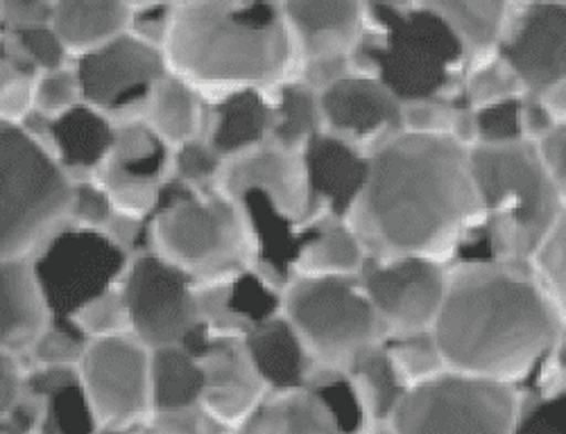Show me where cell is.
<instances>
[{"mask_svg": "<svg viewBox=\"0 0 566 434\" xmlns=\"http://www.w3.org/2000/svg\"><path fill=\"white\" fill-rule=\"evenodd\" d=\"M347 224L367 261L429 258L449 267L483 224L469 150L447 134L386 140L369 155Z\"/></svg>", "mask_w": 566, "mask_h": 434, "instance_id": "6da1fadb", "label": "cell"}, {"mask_svg": "<svg viewBox=\"0 0 566 434\" xmlns=\"http://www.w3.org/2000/svg\"><path fill=\"white\" fill-rule=\"evenodd\" d=\"M431 335L447 371L526 390L564 340V310L546 297L528 265L453 263Z\"/></svg>", "mask_w": 566, "mask_h": 434, "instance_id": "7a4b0ae2", "label": "cell"}, {"mask_svg": "<svg viewBox=\"0 0 566 434\" xmlns=\"http://www.w3.org/2000/svg\"><path fill=\"white\" fill-rule=\"evenodd\" d=\"M164 60L207 103L235 91L272 93L297 71L279 3H179Z\"/></svg>", "mask_w": 566, "mask_h": 434, "instance_id": "3957f363", "label": "cell"}, {"mask_svg": "<svg viewBox=\"0 0 566 434\" xmlns=\"http://www.w3.org/2000/svg\"><path fill=\"white\" fill-rule=\"evenodd\" d=\"M349 73L384 84L406 103L458 98L467 55L431 3H363Z\"/></svg>", "mask_w": 566, "mask_h": 434, "instance_id": "277c9868", "label": "cell"}, {"mask_svg": "<svg viewBox=\"0 0 566 434\" xmlns=\"http://www.w3.org/2000/svg\"><path fill=\"white\" fill-rule=\"evenodd\" d=\"M469 168L483 224L455 263L528 265L546 233L566 215L564 192L544 172L535 145H476L469 150Z\"/></svg>", "mask_w": 566, "mask_h": 434, "instance_id": "5b68a950", "label": "cell"}, {"mask_svg": "<svg viewBox=\"0 0 566 434\" xmlns=\"http://www.w3.org/2000/svg\"><path fill=\"white\" fill-rule=\"evenodd\" d=\"M218 188L243 218L252 269L283 289L317 220L308 202L302 157L265 142L224 161Z\"/></svg>", "mask_w": 566, "mask_h": 434, "instance_id": "8992f818", "label": "cell"}, {"mask_svg": "<svg viewBox=\"0 0 566 434\" xmlns=\"http://www.w3.org/2000/svg\"><path fill=\"white\" fill-rule=\"evenodd\" d=\"M148 222L150 252L186 272L198 285L252 269L243 218L218 186L198 190L168 177Z\"/></svg>", "mask_w": 566, "mask_h": 434, "instance_id": "52a82bcc", "label": "cell"}, {"mask_svg": "<svg viewBox=\"0 0 566 434\" xmlns=\"http://www.w3.org/2000/svg\"><path fill=\"white\" fill-rule=\"evenodd\" d=\"M73 179L41 138L0 123V261H30L69 224Z\"/></svg>", "mask_w": 566, "mask_h": 434, "instance_id": "ba28073f", "label": "cell"}, {"mask_svg": "<svg viewBox=\"0 0 566 434\" xmlns=\"http://www.w3.org/2000/svg\"><path fill=\"white\" fill-rule=\"evenodd\" d=\"M281 315L324 373H347L363 351L386 340L358 274L291 278L281 289Z\"/></svg>", "mask_w": 566, "mask_h": 434, "instance_id": "9c48e42d", "label": "cell"}, {"mask_svg": "<svg viewBox=\"0 0 566 434\" xmlns=\"http://www.w3.org/2000/svg\"><path fill=\"white\" fill-rule=\"evenodd\" d=\"M522 392L512 384L444 371L410 388L390 414V434H512Z\"/></svg>", "mask_w": 566, "mask_h": 434, "instance_id": "30bf717a", "label": "cell"}, {"mask_svg": "<svg viewBox=\"0 0 566 434\" xmlns=\"http://www.w3.org/2000/svg\"><path fill=\"white\" fill-rule=\"evenodd\" d=\"M129 254L103 231L64 224L30 258L51 319H73L86 304L120 285Z\"/></svg>", "mask_w": 566, "mask_h": 434, "instance_id": "8fae6325", "label": "cell"}, {"mask_svg": "<svg viewBox=\"0 0 566 434\" xmlns=\"http://www.w3.org/2000/svg\"><path fill=\"white\" fill-rule=\"evenodd\" d=\"M120 289L129 335L148 351L181 345L200 324L198 283L150 250L129 258Z\"/></svg>", "mask_w": 566, "mask_h": 434, "instance_id": "7c38bea8", "label": "cell"}, {"mask_svg": "<svg viewBox=\"0 0 566 434\" xmlns=\"http://www.w3.org/2000/svg\"><path fill=\"white\" fill-rule=\"evenodd\" d=\"M73 71L82 103L116 125L144 118L155 88L168 75L164 51L129 32L73 60Z\"/></svg>", "mask_w": 566, "mask_h": 434, "instance_id": "4fadbf2b", "label": "cell"}, {"mask_svg": "<svg viewBox=\"0 0 566 434\" xmlns=\"http://www.w3.org/2000/svg\"><path fill=\"white\" fill-rule=\"evenodd\" d=\"M77 373L98 430L140 427L150 419V351L132 335L88 342Z\"/></svg>", "mask_w": 566, "mask_h": 434, "instance_id": "5bb4252c", "label": "cell"}, {"mask_svg": "<svg viewBox=\"0 0 566 434\" xmlns=\"http://www.w3.org/2000/svg\"><path fill=\"white\" fill-rule=\"evenodd\" d=\"M369 427L349 378L317 371L300 390L265 394L229 434H367Z\"/></svg>", "mask_w": 566, "mask_h": 434, "instance_id": "9a60e30c", "label": "cell"}, {"mask_svg": "<svg viewBox=\"0 0 566 434\" xmlns=\"http://www.w3.org/2000/svg\"><path fill=\"white\" fill-rule=\"evenodd\" d=\"M358 276L386 337L431 330L444 299L447 265L429 258L365 261Z\"/></svg>", "mask_w": 566, "mask_h": 434, "instance_id": "2e32d148", "label": "cell"}, {"mask_svg": "<svg viewBox=\"0 0 566 434\" xmlns=\"http://www.w3.org/2000/svg\"><path fill=\"white\" fill-rule=\"evenodd\" d=\"M295 53V80L319 93L349 75V55L363 30V3H283Z\"/></svg>", "mask_w": 566, "mask_h": 434, "instance_id": "e0dca14e", "label": "cell"}, {"mask_svg": "<svg viewBox=\"0 0 566 434\" xmlns=\"http://www.w3.org/2000/svg\"><path fill=\"white\" fill-rule=\"evenodd\" d=\"M522 84L524 95H542L566 77V6H512L494 53Z\"/></svg>", "mask_w": 566, "mask_h": 434, "instance_id": "ac0fdd59", "label": "cell"}, {"mask_svg": "<svg viewBox=\"0 0 566 434\" xmlns=\"http://www.w3.org/2000/svg\"><path fill=\"white\" fill-rule=\"evenodd\" d=\"M317 103L322 131L354 145L367 157L403 131L401 103L371 77L349 73L322 88Z\"/></svg>", "mask_w": 566, "mask_h": 434, "instance_id": "d6986e66", "label": "cell"}, {"mask_svg": "<svg viewBox=\"0 0 566 434\" xmlns=\"http://www.w3.org/2000/svg\"><path fill=\"white\" fill-rule=\"evenodd\" d=\"M181 347L198 358L202 369L200 407L220 425L235 427L265 399L268 390L245 353L243 340L211 337L198 324Z\"/></svg>", "mask_w": 566, "mask_h": 434, "instance_id": "ffe728a7", "label": "cell"}, {"mask_svg": "<svg viewBox=\"0 0 566 434\" xmlns=\"http://www.w3.org/2000/svg\"><path fill=\"white\" fill-rule=\"evenodd\" d=\"M311 211L347 220L369 174V157L354 145L319 131L300 152Z\"/></svg>", "mask_w": 566, "mask_h": 434, "instance_id": "44dd1931", "label": "cell"}, {"mask_svg": "<svg viewBox=\"0 0 566 434\" xmlns=\"http://www.w3.org/2000/svg\"><path fill=\"white\" fill-rule=\"evenodd\" d=\"M196 304L200 326L211 337L245 340L254 328L281 315V289L254 269H245L218 283L198 285Z\"/></svg>", "mask_w": 566, "mask_h": 434, "instance_id": "7402d4cb", "label": "cell"}, {"mask_svg": "<svg viewBox=\"0 0 566 434\" xmlns=\"http://www.w3.org/2000/svg\"><path fill=\"white\" fill-rule=\"evenodd\" d=\"M116 123L105 114L80 103L64 116L45 123L43 142L49 145L64 172L77 179H91L109 159Z\"/></svg>", "mask_w": 566, "mask_h": 434, "instance_id": "603a6c76", "label": "cell"}, {"mask_svg": "<svg viewBox=\"0 0 566 434\" xmlns=\"http://www.w3.org/2000/svg\"><path fill=\"white\" fill-rule=\"evenodd\" d=\"M272 95L263 91H235L209 103L205 140L222 161L243 157L270 142Z\"/></svg>", "mask_w": 566, "mask_h": 434, "instance_id": "cb8c5ba5", "label": "cell"}, {"mask_svg": "<svg viewBox=\"0 0 566 434\" xmlns=\"http://www.w3.org/2000/svg\"><path fill=\"white\" fill-rule=\"evenodd\" d=\"M49 321L30 261H0V351L25 362Z\"/></svg>", "mask_w": 566, "mask_h": 434, "instance_id": "d4e9b609", "label": "cell"}, {"mask_svg": "<svg viewBox=\"0 0 566 434\" xmlns=\"http://www.w3.org/2000/svg\"><path fill=\"white\" fill-rule=\"evenodd\" d=\"M243 347L268 394L300 390L317 373L297 332L283 315L254 328Z\"/></svg>", "mask_w": 566, "mask_h": 434, "instance_id": "484cf974", "label": "cell"}, {"mask_svg": "<svg viewBox=\"0 0 566 434\" xmlns=\"http://www.w3.org/2000/svg\"><path fill=\"white\" fill-rule=\"evenodd\" d=\"M25 390L41 403L39 434H96L77 367L25 369Z\"/></svg>", "mask_w": 566, "mask_h": 434, "instance_id": "4316f807", "label": "cell"}, {"mask_svg": "<svg viewBox=\"0 0 566 434\" xmlns=\"http://www.w3.org/2000/svg\"><path fill=\"white\" fill-rule=\"evenodd\" d=\"M127 25V3H93V0L53 3L51 28L64 43L71 62L125 34Z\"/></svg>", "mask_w": 566, "mask_h": 434, "instance_id": "83f0119b", "label": "cell"}, {"mask_svg": "<svg viewBox=\"0 0 566 434\" xmlns=\"http://www.w3.org/2000/svg\"><path fill=\"white\" fill-rule=\"evenodd\" d=\"M170 159L172 150L159 134L144 118H136L116 125L109 159L98 172L159 186L170 177Z\"/></svg>", "mask_w": 566, "mask_h": 434, "instance_id": "f1b7e54d", "label": "cell"}, {"mask_svg": "<svg viewBox=\"0 0 566 434\" xmlns=\"http://www.w3.org/2000/svg\"><path fill=\"white\" fill-rule=\"evenodd\" d=\"M209 103L202 95L175 75H166L155 88L144 120L159 134L170 150L179 145L205 138Z\"/></svg>", "mask_w": 566, "mask_h": 434, "instance_id": "f546056e", "label": "cell"}, {"mask_svg": "<svg viewBox=\"0 0 566 434\" xmlns=\"http://www.w3.org/2000/svg\"><path fill=\"white\" fill-rule=\"evenodd\" d=\"M367 256L347 220L322 215L295 263V276H349L360 274Z\"/></svg>", "mask_w": 566, "mask_h": 434, "instance_id": "4dcf8cb0", "label": "cell"}, {"mask_svg": "<svg viewBox=\"0 0 566 434\" xmlns=\"http://www.w3.org/2000/svg\"><path fill=\"white\" fill-rule=\"evenodd\" d=\"M202 388V369L191 351L181 345L150 351L153 414L200 407Z\"/></svg>", "mask_w": 566, "mask_h": 434, "instance_id": "1f68e13d", "label": "cell"}, {"mask_svg": "<svg viewBox=\"0 0 566 434\" xmlns=\"http://www.w3.org/2000/svg\"><path fill=\"white\" fill-rule=\"evenodd\" d=\"M436 12L458 36L467 55V68L474 66L496 53V45L503 36L510 3H494V0H471V3H431Z\"/></svg>", "mask_w": 566, "mask_h": 434, "instance_id": "d6a6232c", "label": "cell"}, {"mask_svg": "<svg viewBox=\"0 0 566 434\" xmlns=\"http://www.w3.org/2000/svg\"><path fill=\"white\" fill-rule=\"evenodd\" d=\"M371 425L388 423L390 414L408 392L392 367L384 342L363 351L345 373Z\"/></svg>", "mask_w": 566, "mask_h": 434, "instance_id": "836d02e7", "label": "cell"}, {"mask_svg": "<svg viewBox=\"0 0 566 434\" xmlns=\"http://www.w3.org/2000/svg\"><path fill=\"white\" fill-rule=\"evenodd\" d=\"M270 142L286 152H302L304 145L322 131L317 93L300 80L279 84L272 93Z\"/></svg>", "mask_w": 566, "mask_h": 434, "instance_id": "e575fe53", "label": "cell"}, {"mask_svg": "<svg viewBox=\"0 0 566 434\" xmlns=\"http://www.w3.org/2000/svg\"><path fill=\"white\" fill-rule=\"evenodd\" d=\"M384 347L408 390L417 388L421 382H429L447 371L431 330L390 335L384 340Z\"/></svg>", "mask_w": 566, "mask_h": 434, "instance_id": "d590c367", "label": "cell"}, {"mask_svg": "<svg viewBox=\"0 0 566 434\" xmlns=\"http://www.w3.org/2000/svg\"><path fill=\"white\" fill-rule=\"evenodd\" d=\"M3 39L8 43L10 57L32 75L60 71L73 64L51 23L6 32Z\"/></svg>", "mask_w": 566, "mask_h": 434, "instance_id": "8d00e7d4", "label": "cell"}, {"mask_svg": "<svg viewBox=\"0 0 566 434\" xmlns=\"http://www.w3.org/2000/svg\"><path fill=\"white\" fill-rule=\"evenodd\" d=\"M516 95H524L522 84L496 55L469 66L460 86L462 105L474 112Z\"/></svg>", "mask_w": 566, "mask_h": 434, "instance_id": "74e56055", "label": "cell"}, {"mask_svg": "<svg viewBox=\"0 0 566 434\" xmlns=\"http://www.w3.org/2000/svg\"><path fill=\"white\" fill-rule=\"evenodd\" d=\"M88 340L71 319H51L25 356V369L77 367Z\"/></svg>", "mask_w": 566, "mask_h": 434, "instance_id": "f35d334b", "label": "cell"}, {"mask_svg": "<svg viewBox=\"0 0 566 434\" xmlns=\"http://www.w3.org/2000/svg\"><path fill=\"white\" fill-rule=\"evenodd\" d=\"M566 215L555 222L528 261V267L546 297L564 310L566 304Z\"/></svg>", "mask_w": 566, "mask_h": 434, "instance_id": "ab89813d", "label": "cell"}, {"mask_svg": "<svg viewBox=\"0 0 566 434\" xmlns=\"http://www.w3.org/2000/svg\"><path fill=\"white\" fill-rule=\"evenodd\" d=\"M82 103L73 64L60 71L39 73L32 88V116L51 123Z\"/></svg>", "mask_w": 566, "mask_h": 434, "instance_id": "60d3db41", "label": "cell"}, {"mask_svg": "<svg viewBox=\"0 0 566 434\" xmlns=\"http://www.w3.org/2000/svg\"><path fill=\"white\" fill-rule=\"evenodd\" d=\"M88 342L109 340V337L129 335V319L127 306L123 299L120 285L107 289L105 295L86 304L73 319H71Z\"/></svg>", "mask_w": 566, "mask_h": 434, "instance_id": "b9f144b4", "label": "cell"}, {"mask_svg": "<svg viewBox=\"0 0 566 434\" xmlns=\"http://www.w3.org/2000/svg\"><path fill=\"white\" fill-rule=\"evenodd\" d=\"M512 434H566V390L522 392Z\"/></svg>", "mask_w": 566, "mask_h": 434, "instance_id": "7bdbcfd3", "label": "cell"}, {"mask_svg": "<svg viewBox=\"0 0 566 434\" xmlns=\"http://www.w3.org/2000/svg\"><path fill=\"white\" fill-rule=\"evenodd\" d=\"M224 161L216 155V150L205 138L179 145L172 150L170 159V177L188 188H213L218 186Z\"/></svg>", "mask_w": 566, "mask_h": 434, "instance_id": "ee69618b", "label": "cell"}, {"mask_svg": "<svg viewBox=\"0 0 566 434\" xmlns=\"http://www.w3.org/2000/svg\"><path fill=\"white\" fill-rule=\"evenodd\" d=\"M34 77L10 57L6 43V53L0 55V123L23 125L28 120L32 114Z\"/></svg>", "mask_w": 566, "mask_h": 434, "instance_id": "f6af8a7d", "label": "cell"}, {"mask_svg": "<svg viewBox=\"0 0 566 434\" xmlns=\"http://www.w3.org/2000/svg\"><path fill=\"white\" fill-rule=\"evenodd\" d=\"M116 209L96 179H77L73 181L71 211L69 222L91 231H105L114 220Z\"/></svg>", "mask_w": 566, "mask_h": 434, "instance_id": "bcb514c9", "label": "cell"}, {"mask_svg": "<svg viewBox=\"0 0 566 434\" xmlns=\"http://www.w3.org/2000/svg\"><path fill=\"white\" fill-rule=\"evenodd\" d=\"M479 145H510L524 140L522 95L476 109Z\"/></svg>", "mask_w": 566, "mask_h": 434, "instance_id": "7dc6e473", "label": "cell"}, {"mask_svg": "<svg viewBox=\"0 0 566 434\" xmlns=\"http://www.w3.org/2000/svg\"><path fill=\"white\" fill-rule=\"evenodd\" d=\"M138 434H229V427L211 419L202 407L157 412L138 427Z\"/></svg>", "mask_w": 566, "mask_h": 434, "instance_id": "c3c4849f", "label": "cell"}, {"mask_svg": "<svg viewBox=\"0 0 566 434\" xmlns=\"http://www.w3.org/2000/svg\"><path fill=\"white\" fill-rule=\"evenodd\" d=\"M458 103L460 95L447 100L406 103L401 105V127L408 134H447Z\"/></svg>", "mask_w": 566, "mask_h": 434, "instance_id": "681fc988", "label": "cell"}, {"mask_svg": "<svg viewBox=\"0 0 566 434\" xmlns=\"http://www.w3.org/2000/svg\"><path fill=\"white\" fill-rule=\"evenodd\" d=\"M175 17V6L170 3H148V6H129V25L127 32L153 47L164 51L170 25Z\"/></svg>", "mask_w": 566, "mask_h": 434, "instance_id": "f907efd6", "label": "cell"}, {"mask_svg": "<svg viewBox=\"0 0 566 434\" xmlns=\"http://www.w3.org/2000/svg\"><path fill=\"white\" fill-rule=\"evenodd\" d=\"M533 145L544 172L555 183V188L566 195V125L553 127Z\"/></svg>", "mask_w": 566, "mask_h": 434, "instance_id": "816d5d0a", "label": "cell"}, {"mask_svg": "<svg viewBox=\"0 0 566 434\" xmlns=\"http://www.w3.org/2000/svg\"><path fill=\"white\" fill-rule=\"evenodd\" d=\"M25 388V367L19 358L0 351V423L6 421Z\"/></svg>", "mask_w": 566, "mask_h": 434, "instance_id": "f5cc1de1", "label": "cell"}, {"mask_svg": "<svg viewBox=\"0 0 566 434\" xmlns=\"http://www.w3.org/2000/svg\"><path fill=\"white\" fill-rule=\"evenodd\" d=\"M53 14V3H0L3 17V34L36 25H49Z\"/></svg>", "mask_w": 566, "mask_h": 434, "instance_id": "db71d44e", "label": "cell"}, {"mask_svg": "<svg viewBox=\"0 0 566 434\" xmlns=\"http://www.w3.org/2000/svg\"><path fill=\"white\" fill-rule=\"evenodd\" d=\"M557 123L546 112L544 103L537 95H522V134L524 140L537 142L544 134H548Z\"/></svg>", "mask_w": 566, "mask_h": 434, "instance_id": "11a10c76", "label": "cell"}, {"mask_svg": "<svg viewBox=\"0 0 566 434\" xmlns=\"http://www.w3.org/2000/svg\"><path fill=\"white\" fill-rule=\"evenodd\" d=\"M447 136H451L460 148L464 150H474L479 145V125H476V112L469 109L462 105V100L458 103L451 123H449V131Z\"/></svg>", "mask_w": 566, "mask_h": 434, "instance_id": "9f6ffc18", "label": "cell"}, {"mask_svg": "<svg viewBox=\"0 0 566 434\" xmlns=\"http://www.w3.org/2000/svg\"><path fill=\"white\" fill-rule=\"evenodd\" d=\"M537 98L544 103L546 112L557 125H566V84H557L537 95Z\"/></svg>", "mask_w": 566, "mask_h": 434, "instance_id": "6f0895ef", "label": "cell"}, {"mask_svg": "<svg viewBox=\"0 0 566 434\" xmlns=\"http://www.w3.org/2000/svg\"><path fill=\"white\" fill-rule=\"evenodd\" d=\"M96 434H138V427H112V430H98Z\"/></svg>", "mask_w": 566, "mask_h": 434, "instance_id": "680465c9", "label": "cell"}, {"mask_svg": "<svg viewBox=\"0 0 566 434\" xmlns=\"http://www.w3.org/2000/svg\"><path fill=\"white\" fill-rule=\"evenodd\" d=\"M367 434H390V430H388V425H371Z\"/></svg>", "mask_w": 566, "mask_h": 434, "instance_id": "91938a15", "label": "cell"}, {"mask_svg": "<svg viewBox=\"0 0 566 434\" xmlns=\"http://www.w3.org/2000/svg\"><path fill=\"white\" fill-rule=\"evenodd\" d=\"M3 53H6V39L0 36V55H3Z\"/></svg>", "mask_w": 566, "mask_h": 434, "instance_id": "94428289", "label": "cell"}, {"mask_svg": "<svg viewBox=\"0 0 566 434\" xmlns=\"http://www.w3.org/2000/svg\"><path fill=\"white\" fill-rule=\"evenodd\" d=\"M0 36H3V17H0Z\"/></svg>", "mask_w": 566, "mask_h": 434, "instance_id": "6125c7cd", "label": "cell"}]
</instances>
